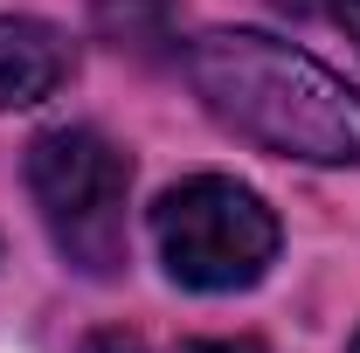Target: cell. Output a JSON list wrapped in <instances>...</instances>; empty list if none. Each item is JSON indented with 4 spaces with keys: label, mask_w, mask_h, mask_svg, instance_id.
I'll return each instance as SVG.
<instances>
[{
    "label": "cell",
    "mask_w": 360,
    "mask_h": 353,
    "mask_svg": "<svg viewBox=\"0 0 360 353\" xmlns=\"http://www.w3.org/2000/svg\"><path fill=\"white\" fill-rule=\"evenodd\" d=\"M187 84L236 139L305 167H354L360 160V90L333 77L319 56L257 35V28H208L187 42Z\"/></svg>",
    "instance_id": "6da1fadb"
},
{
    "label": "cell",
    "mask_w": 360,
    "mask_h": 353,
    "mask_svg": "<svg viewBox=\"0 0 360 353\" xmlns=\"http://www.w3.org/2000/svg\"><path fill=\"white\" fill-rule=\"evenodd\" d=\"M153 243H160L167 277L187 291H250L277 264V215L257 187L194 174L160 194Z\"/></svg>",
    "instance_id": "7a4b0ae2"
},
{
    "label": "cell",
    "mask_w": 360,
    "mask_h": 353,
    "mask_svg": "<svg viewBox=\"0 0 360 353\" xmlns=\"http://www.w3.org/2000/svg\"><path fill=\"white\" fill-rule=\"evenodd\" d=\"M125 153L90 125H56L28 146V194L42 208L49 236L84 277L125 270Z\"/></svg>",
    "instance_id": "3957f363"
},
{
    "label": "cell",
    "mask_w": 360,
    "mask_h": 353,
    "mask_svg": "<svg viewBox=\"0 0 360 353\" xmlns=\"http://www.w3.org/2000/svg\"><path fill=\"white\" fill-rule=\"evenodd\" d=\"M77 49L63 28H49L35 14H0V111H28L70 84Z\"/></svg>",
    "instance_id": "277c9868"
},
{
    "label": "cell",
    "mask_w": 360,
    "mask_h": 353,
    "mask_svg": "<svg viewBox=\"0 0 360 353\" xmlns=\"http://www.w3.org/2000/svg\"><path fill=\"white\" fill-rule=\"evenodd\" d=\"M84 353H146V340L139 333H125V326H104V333H90Z\"/></svg>",
    "instance_id": "5b68a950"
},
{
    "label": "cell",
    "mask_w": 360,
    "mask_h": 353,
    "mask_svg": "<svg viewBox=\"0 0 360 353\" xmlns=\"http://www.w3.org/2000/svg\"><path fill=\"white\" fill-rule=\"evenodd\" d=\"M180 353H264L257 340H187Z\"/></svg>",
    "instance_id": "8992f818"
},
{
    "label": "cell",
    "mask_w": 360,
    "mask_h": 353,
    "mask_svg": "<svg viewBox=\"0 0 360 353\" xmlns=\"http://www.w3.org/2000/svg\"><path fill=\"white\" fill-rule=\"evenodd\" d=\"M333 21L347 28V42L360 49V0H333Z\"/></svg>",
    "instance_id": "52a82bcc"
},
{
    "label": "cell",
    "mask_w": 360,
    "mask_h": 353,
    "mask_svg": "<svg viewBox=\"0 0 360 353\" xmlns=\"http://www.w3.org/2000/svg\"><path fill=\"white\" fill-rule=\"evenodd\" d=\"M347 353H360V333H354V347H347Z\"/></svg>",
    "instance_id": "ba28073f"
}]
</instances>
